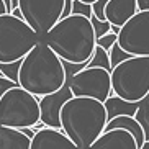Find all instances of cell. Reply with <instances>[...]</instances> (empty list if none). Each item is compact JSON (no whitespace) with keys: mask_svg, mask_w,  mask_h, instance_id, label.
<instances>
[{"mask_svg":"<svg viewBox=\"0 0 149 149\" xmlns=\"http://www.w3.org/2000/svg\"><path fill=\"white\" fill-rule=\"evenodd\" d=\"M40 41H43L62 62L69 64L88 62L97 46L92 23L80 15L61 18Z\"/></svg>","mask_w":149,"mask_h":149,"instance_id":"cell-1","label":"cell"},{"mask_svg":"<svg viewBox=\"0 0 149 149\" xmlns=\"http://www.w3.org/2000/svg\"><path fill=\"white\" fill-rule=\"evenodd\" d=\"M107 110L103 103L87 97H70L59 111L61 131L77 149H88L105 131Z\"/></svg>","mask_w":149,"mask_h":149,"instance_id":"cell-2","label":"cell"},{"mask_svg":"<svg viewBox=\"0 0 149 149\" xmlns=\"http://www.w3.org/2000/svg\"><path fill=\"white\" fill-rule=\"evenodd\" d=\"M66 84L64 64L51 49L38 41L36 46L22 59L18 70V85L35 97L57 92Z\"/></svg>","mask_w":149,"mask_h":149,"instance_id":"cell-3","label":"cell"},{"mask_svg":"<svg viewBox=\"0 0 149 149\" xmlns=\"http://www.w3.org/2000/svg\"><path fill=\"white\" fill-rule=\"evenodd\" d=\"M111 93L130 103L149 95V56H131L110 70Z\"/></svg>","mask_w":149,"mask_h":149,"instance_id":"cell-4","label":"cell"},{"mask_svg":"<svg viewBox=\"0 0 149 149\" xmlns=\"http://www.w3.org/2000/svg\"><path fill=\"white\" fill-rule=\"evenodd\" d=\"M40 123V103L22 87L10 88L0 97V126L22 130Z\"/></svg>","mask_w":149,"mask_h":149,"instance_id":"cell-5","label":"cell"},{"mask_svg":"<svg viewBox=\"0 0 149 149\" xmlns=\"http://www.w3.org/2000/svg\"><path fill=\"white\" fill-rule=\"evenodd\" d=\"M40 41L38 35L20 18L5 13L0 17V62L20 61Z\"/></svg>","mask_w":149,"mask_h":149,"instance_id":"cell-6","label":"cell"},{"mask_svg":"<svg viewBox=\"0 0 149 149\" xmlns=\"http://www.w3.org/2000/svg\"><path fill=\"white\" fill-rule=\"evenodd\" d=\"M18 8L23 22L41 40L61 20L64 0H18Z\"/></svg>","mask_w":149,"mask_h":149,"instance_id":"cell-7","label":"cell"},{"mask_svg":"<svg viewBox=\"0 0 149 149\" xmlns=\"http://www.w3.org/2000/svg\"><path fill=\"white\" fill-rule=\"evenodd\" d=\"M72 97H87L103 102L111 95L110 70L100 67H85L66 79Z\"/></svg>","mask_w":149,"mask_h":149,"instance_id":"cell-8","label":"cell"},{"mask_svg":"<svg viewBox=\"0 0 149 149\" xmlns=\"http://www.w3.org/2000/svg\"><path fill=\"white\" fill-rule=\"evenodd\" d=\"M116 44L130 56H149V12L133 15L118 30Z\"/></svg>","mask_w":149,"mask_h":149,"instance_id":"cell-9","label":"cell"},{"mask_svg":"<svg viewBox=\"0 0 149 149\" xmlns=\"http://www.w3.org/2000/svg\"><path fill=\"white\" fill-rule=\"evenodd\" d=\"M70 97H72V93H70L69 85L66 82L57 92L44 95L41 97V100H38V103H40V123H43L44 128L61 130L59 111Z\"/></svg>","mask_w":149,"mask_h":149,"instance_id":"cell-10","label":"cell"},{"mask_svg":"<svg viewBox=\"0 0 149 149\" xmlns=\"http://www.w3.org/2000/svg\"><path fill=\"white\" fill-rule=\"evenodd\" d=\"M30 149H77L61 130L43 128L31 138Z\"/></svg>","mask_w":149,"mask_h":149,"instance_id":"cell-11","label":"cell"},{"mask_svg":"<svg viewBox=\"0 0 149 149\" xmlns=\"http://www.w3.org/2000/svg\"><path fill=\"white\" fill-rule=\"evenodd\" d=\"M88 149H138L136 141L125 130H108L103 131Z\"/></svg>","mask_w":149,"mask_h":149,"instance_id":"cell-12","label":"cell"},{"mask_svg":"<svg viewBox=\"0 0 149 149\" xmlns=\"http://www.w3.org/2000/svg\"><path fill=\"white\" fill-rule=\"evenodd\" d=\"M136 13V0H108L105 5V20L115 28H121Z\"/></svg>","mask_w":149,"mask_h":149,"instance_id":"cell-13","label":"cell"},{"mask_svg":"<svg viewBox=\"0 0 149 149\" xmlns=\"http://www.w3.org/2000/svg\"><path fill=\"white\" fill-rule=\"evenodd\" d=\"M30 143L20 130L0 126V149H30Z\"/></svg>","mask_w":149,"mask_h":149,"instance_id":"cell-14","label":"cell"},{"mask_svg":"<svg viewBox=\"0 0 149 149\" xmlns=\"http://www.w3.org/2000/svg\"><path fill=\"white\" fill-rule=\"evenodd\" d=\"M139 103H130V102H125L118 97H115L113 93L103 102V107L107 110V120H111L115 116H121V115H126V116H133L138 108ZM107 121V123H108Z\"/></svg>","mask_w":149,"mask_h":149,"instance_id":"cell-15","label":"cell"},{"mask_svg":"<svg viewBox=\"0 0 149 149\" xmlns=\"http://www.w3.org/2000/svg\"><path fill=\"white\" fill-rule=\"evenodd\" d=\"M133 118L138 121V125L143 130V134H144V141H149V100H143L138 105Z\"/></svg>","mask_w":149,"mask_h":149,"instance_id":"cell-16","label":"cell"},{"mask_svg":"<svg viewBox=\"0 0 149 149\" xmlns=\"http://www.w3.org/2000/svg\"><path fill=\"white\" fill-rule=\"evenodd\" d=\"M85 67H100V69H105V70H111L108 53L103 51L102 48H98V46H95V51H93L90 61L85 62Z\"/></svg>","mask_w":149,"mask_h":149,"instance_id":"cell-17","label":"cell"},{"mask_svg":"<svg viewBox=\"0 0 149 149\" xmlns=\"http://www.w3.org/2000/svg\"><path fill=\"white\" fill-rule=\"evenodd\" d=\"M20 66H22V59H20V61H15V62H7V64H2V62H0L2 77L18 84V70H20Z\"/></svg>","mask_w":149,"mask_h":149,"instance_id":"cell-18","label":"cell"},{"mask_svg":"<svg viewBox=\"0 0 149 149\" xmlns=\"http://www.w3.org/2000/svg\"><path fill=\"white\" fill-rule=\"evenodd\" d=\"M128 57H131L130 54H126L125 51H123L121 48H120L118 44L115 43L113 44V48L108 51V59H110V67L113 69V67H116L120 64V62H123V61H126Z\"/></svg>","mask_w":149,"mask_h":149,"instance_id":"cell-19","label":"cell"},{"mask_svg":"<svg viewBox=\"0 0 149 149\" xmlns=\"http://www.w3.org/2000/svg\"><path fill=\"white\" fill-rule=\"evenodd\" d=\"M70 15H80V17H85L90 20L92 18V5H87L84 2H79V0H72Z\"/></svg>","mask_w":149,"mask_h":149,"instance_id":"cell-20","label":"cell"},{"mask_svg":"<svg viewBox=\"0 0 149 149\" xmlns=\"http://www.w3.org/2000/svg\"><path fill=\"white\" fill-rule=\"evenodd\" d=\"M90 23H92V28H93V33H95V40L102 38V36H105L107 33L111 31V25L108 22H100V20H97L95 17L90 18Z\"/></svg>","mask_w":149,"mask_h":149,"instance_id":"cell-21","label":"cell"},{"mask_svg":"<svg viewBox=\"0 0 149 149\" xmlns=\"http://www.w3.org/2000/svg\"><path fill=\"white\" fill-rule=\"evenodd\" d=\"M115 43H116V33H111V31H110V33H107L105 36H102V38H98V40H97V46H98V48H102L103 51H107V53L113 48Z\"/></svg>","mask_w":149,"mask_h":149,"instance_id":"cell-22","label":"cell"},{"mask_svg":"<svg viewBox=\"0 0 149 149\" xmlns=\"http://www.w3.org/2000/svg\"><path fill=\"white\" fill-rule=\"evenodd\" d=\"M108 0H97L92 3V17H95L100 22H107L105 20V5Z\"/></svg>","mask_w":149,"mask_h":149,"instance_id":"cell-23","label":"cell"},{"mask_svg":"<svg viewBox=\"0 0 149 149\" xmlns=\"http://www.w3.org/2000/svg\"><path fill=\"white\" fill-rule=\"evenodd\" d=\"M15 87H20V85L8 79H5V77H0V97L3 95L5 92H8L10 88H15Z\"/></svg>","mask_w":149,"mask_h":149,"instance_id":"cell-24","label":"cell"},{"mask_svg":"<svg viewBox=\"0 0 149 149\" xmlns=\"http://www.w3.org/2000/svg\"><path fill=\"white\" fill-rule=\"evenodd\" d=\"M138 12H149V0H136Z\"/></svg>","mask_w":149,"mask_h":149,"instance_id":"cell-25","label":"cell"},{"mask_svg":"<svg viewBox=\"0 0 149 149\" xmlns=\"http://www.w3.org/2000/svg\"><path fill=\"white\" fill-rule=\"evenodd\" d=\"M10 15H12V17H15V18H20V20H23V17H22V12H20V8H13L12 12H10Z\"/></svg>","mask_w":149,"mask_h":149,"instance_id":"cell-26","label":"cell"},{"mask_svg":"<svg viewBox=\"0 0 149 149\" xmlns=\"http://www.w3.org/2000/svg\"><path fill=\"white\" fill-rule=\"evenodd\" d=\"M5 13H7V7H5L3 0H0V17H2V15H5Z\"/></svg>","mask_w":149,"mask_h":149,"instance_id":"cell-27","label":"cell"},{"mask_svg":"<svg viewBox=\"0 0 149 149\" xmlns=\"http://www.w3.org/2000/svg\"><path fill=\"white\" fill-rule=\"evenodd\" d=\"M79 2H84V3H87V5H92L93 2H97V0H79Z\"/></svg>","mask_w":149,"mask_h":149,"instance_id":"cell-28","label":"cell"},{"mask_svg":"<svg viewBox=\"0 0 149 149\" xmlns=\"http://www.w3.org/2000/svg\"><path fill=\"white\" fill-rule=\"evenodd\" d=\"M141 149H149V141H144V144L141 146Z\"/></svg>","mask_w":149,"mask_h":149,"instance_id":"cell-29","label":"cell"},{"mask_svg":"<svg viewBox=\"0 0 149 149\" xmlns=\"http://www.w3.org/2000/svg\"><path fill=\"white\" fill-rule=\"evenodd\" d=\"M0 77H2V72H0Z\"/></svg>","mask_w":149,"mask_h":149,"instance_id":"cell-30","label":"cell"}]
</instances>
